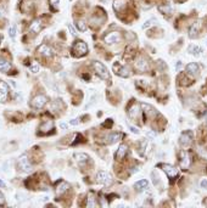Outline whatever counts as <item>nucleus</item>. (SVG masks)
<instances>
[{
  "label": "nucleus",
  "mask_w": 207,
  "mask_h": 208,
  "mask_svg": "<svg viewBox=\"0 0 207 208\" xmlns=\"http://www.w3.org/2000/svg\"><path fill=\"white\" fill-rule=\"evenodd\" d=\"M93 66L95 68V72L96 74L99 76L101 79H108L110 78V74H108V71H107V68L99 61H94L93 62Z\"/></svg>",
  "instance_id": "1"
},
{
  "label": "nucleus",
  "mask_w": 207,
  "mask_h": 208,
  "mask_svg": "<svg viewBox=\"0 0 207 208\" xmlns=\"http://www.w3.org/2000/svg\"><path fill=\"white\" fill-rule=\"evenodd\" d=\"M96 178H97V180H99L101 184H104L105 186H110V185L113 183V179H112L111 174H110V173H107V172H105V171L97 172Z\"/></svg>",
  "instance_id": "2"
},
{
  "label": "nucleus",
  "mask_w": 207,
  "mask_h": 208,
  "mask_svg": "<svg viewBox=\"0 0 207 208\" xmlns=\"http://www.w3.org/2000/svg\"><path fill=\"white\" fill-rule=\"evenodd\" d=\"M73 53H74V55L78 56V57L85 55V54L88 53V46H87V44H85L84 42H82V40L76 42L74 45H73Z\"/></svg>",
  "instance_id": "3"
},
{
  "label": "nucleus",
  "mask_w": 207,
  "mask_h": 208,
  "mask_svg": "<svg viewBox=\"0 0 207 208\" xmlns=\"http://www.w3.org/2000/svg\"><path fill=\"white\" fill-rule=\"evenodd\" d=\"M48 102V97L45 95H37L35 97H33V100L31 102L33 108H37V110H40L43 108Z\"/></svg>",
  "instance_id": "4"
},
{
  "label": "nucleus",
  "mask_w": 207,
  "mask_h": 208,
  "mask_svg": "<svg viewBox=\"0 0 207 208\" xmlns=\"http://www.w3.org/2000/svg\"><path fill=\"white\" fill-rule=\"evenodd\" d=\"M18 167L21 168L23 172H26V173L32 172V164L29 163L27 155H22L21 157L18 158Z\"/></svg>",
  "instance_id": "5"
},
{
  "label": "nucleus",
  "mask_w": 207,
  "mask_h": 208,
  "mask_svg": "<svg viewBox=\"0 0 207 208\" xmlns=\"http://www.w3.org/2000/svg\"><path fill=\"white\" fill-rule=\"evenodd\" d=\"M121 39H122V37H121V34L118 33V32H111V33H108L106 37H105V43L106 44H116V43H120L121 42Z\"/></svg>",
  "instance_id": "6"
},
{
  "label": "nucleus",
  "mask_w": 207,
  "mask_h": 208,
  "mask_svg": "<svg viewBox=\"0 0 207 208\" xmlns=\"http://www.w3.org/2000/svg\"><path fill=\"white\" fill-rule=\"evenodd\" d=\"M191 140H193V134L190 132H185L180 135V139H179V143L182 146L186 147V146H189L191 144Z\"/></svg>",
  "instance_id": "7"
},
{
  "label": "nucleus",
  "mask_w": 207,
  "mask_h": 208,
  "mask_svg": "<svg viewBox=\"0 0 207 208\" xmlns=\"http://www.w3.org/2000/svg\"><path fill=\"white\" fill-rule=\"evenodd\" d=\"M9 94V86L5 82H0V102H6Z\"/></svg>",
  "instance_id": "8"
},
{
  "label": "nucleus",
  "mask_w": 207,
  "mask_h": 208,
  "mask_svg": "<svg viewBox=\"0 0 207 208\" xmlns=\"http://www.w3.org/2000/svg\"><path fill=\"white\" fill-rule=\"evenodd\" d=\"M162 168H163L164 173L169 178H175L177 175H178V169H177L175 167L171 166V164H162Z\"/></svg>",
  "instance_id": "9"
},
{
  "label": "nucleus",
  "mask_w": 207,
  "mask_h": 208,
  "mask_svg": "<svg viewBox=\"0 0 207 208\" xmlns=\"http://www.w3.org/2000/svg\"><path fill=\"white\" fill-rule=\"evenodd\" d=\"M37 51L42 56H44V57H51V56H53V50H51V49L49 48L46 44H42L38 48Z\"/></svg>",
  "instance_id": "10"
},
{
  "label": "nucleus",
  "mask_w": 207,
  "mask_h": 208,
  "mask_svg": "<svg viewBox=\"0 0 207 208\" xmlns=\"http://www.w3.org/2000/svg\"><path fill=\"white\" fill-rule=\"evenodd\" d=\"M186 72H188L190 76H194V77H196V76L199 74V72H200L199 65H198V63H195V62H191V63H189L188 66H186Z\"/></svg>",
  "instance_id": "11"
},
{
  "label": "nucleus",
  "mask_w": 207,
  "mask_h": 208,
  "mask_svg": "<svg viewBox=\"0 0 207 208\" xmlns=\"http://www.w3.org/2000/svg\"><path fill=\"white\" fill-rule=\"evenodd\" d=\"M42 28H43L42 21H40V19H35V21L32 22L31 27H29V31L33 32V33H38V32L42 31Z\"/></svg>",
  "instance_id": "12"
},
{
  "label": "nucleus",
  "mask_w": 207,
  "mask_h": 208,
  "mask_svg": "<svg viewBox=\"0 0 207 208\" xmlns=\"http://www.w3.org/2000/svg\"><path fill=\"white\" fill-rule=\"evenodd\" d=\"M127 150H128V147H127L124 144L120 145L118 150L116 151V158H117V160H122V158L127 155Z\"/></svg>",
  "instance_id": "13"
},
{
  "label": "nucleus",
  "mask_w": 207,
  "mask_h": 208,
  "mask_svg": "<svg viewBox=\"0 0 207 208\" xmlns=\"http://www.w3.org/2000/svg\"><path fill=\"white\" fill-rule=\"evenodd\" d=\"M68 184L67 183H65V181H62V183H60L57 185V187H56V195L57 196H60V195H62L63 192H66L67 190H68Z\"/></svg>",
  "instance_id": "14"
},
{
  "label": "nucleus",
  "mask_w": 207,
  "mask_h": 208,
  "mask_svg": "<svg viewBox=\"0 0 207 208\" xmlns=\"http://www.w3.org/2000/svg\"><path fill=\"white\" fill-rule=\"evenodd\" d=\"M74 158H76V161L79 163V166H82L83 163H85L88 160H89V156L85 155V153H76Z\"/></svg>",
  "instance_id": "15"
},
{
  "label": "nucleus",
  "mask_w": 207,
  "mask_h": 208,
  "mask_svg": "<svg viewBox=\"0 0 207 208\" xmlns=\"http://www.w3.org/2000/svg\"><path fill=\"white\" fill-rule=\"evenodd\" d=\"M135 67H136V69H139V71H141V72H144L145 69H147V63H146V61L144 60V58H138V61H136V63H135Z\"/></svg>",
  "instance_id": "16"
},
{
  "label": "nucleus",
  "mask_w": 207,
  "mask_h": 208,
  "mask_svg": "<svg viewBox=\"0 0 207 208\" xmlns=\"http://www.w3.org/2000/svg\"><path fill=\"white\" fill-rule=\"evenodd\" d=\"M188 51L191 55H194V56H200L201 53H202V49L200 46H198V45H190L189 49H188Z\"/></svg>",
  "instance_id": "17"
},
{
  "label": "nucleus",
  "mask_w": 207,
  "mask_h": 208,
  "mask_svg": "<svg viewBox=\"0 0 207 208\" xmlns=\"http://www.w3.org/2000/svg\"><path fill=\"white\" fill-rule=\"evenodd\" d=\"M190 164V161H189V157H188V153L186 152H182V160H180V166L186 169V168L189 167Z\"/></svg>",
  "instance_id": "18"
},
{
  "label": "nucleus",
  "mask_w": 207,
  "mask_h": 208,
  "mask_svg": "<svg viewBox=\"0 0 207 208\" xmlns=\"http://www.w3.org/2000/svg\"><path fill=\"white\" fill-rule=\"evenodd\" d=\"M147 185H149V181H147L146 179H141V180L135 183L134 187H135L136 190H144L145 187H147Z\"/></svg>",
  "instance_id": "19"
},
{
  "label": "nucleus",
  "mask_w": 207,
  "mask_h": 208,
  "mask_svg": "<svg viewBox=\"0 0 207 208\" xmlns=\"http://www.w3.org/2000/svg\"><path fill=\"white\" fill-rule=\"evenodd\" d=\"M10 68H11L10 62L6 61V60H3V58H0V71H1V72H7Z\"/></svg>",
  "instance_id": "20"
},
{
  "label": "nucleus",
  "mask_w": 207,
  "mask_h": 208,
  "mask_svg": "<svg viewBox=\"0 0 207 208\" xmlns=\"http://www.w3.org/2000/svg\"><path fill=\"white\" fill-rule=\"evenodd\" d=\"M128 114H129V117L133 118V119H134V118H136L138 116H139V106H138V105H133L131 107L129 113H128Z\"/></svg>",
  "instance_id": "21"
},
{
  "label": "nucleus",
  "mask_w": 207,
  "mask_h": 208,
  "mask_svg": "<svg viewBox=\"0 0 207 208\" xmlns=\"http://www.w3.org/2000/svg\"><path fill=\"white\" fill-rule=\"evenodd\" d=\"M115 69H116L117 73L120 74V76H122V77H129V71H128V68H124V67L118 68V67L115 66Z\"/></svg>",
  "instance_id": "22"
},
{
  "label": "nucleus",
  "mask_w": 207,
  "mask_h": 208,
  "mask_svg": "<svg viewBox=\"0 0 207 208\" xmlns=\"http://www.w3.org/2000/svg\"><path fill=\"white\" fill-rule=\"evenodd\" d=\"M53 122L51 121H48V122H44L42 125H40V130L42 132H48V130H50L51 128H53Z\"/></svg>",
  "instance_id": "23"
},
{
  "label": "nucleus",
  "mask_w": 207,
  "mask_h": 208,
  "mask_svg": "<svg viewBox=\"0 0 207 208\" xmlns=\"http://www.w3.org/2000/svg\"><path fill=\"white\" fill-rule=\"evenodd\" d=\"M121 133H113V134H111L110 136H108L107 139H108V140H110V143L111 144H113V143H116V141H118V140H120V139H121Z\"/></svg>",
  "instance_id": "24"
},
{
  "label": "nucleus",
  "mask_w": 207,
  "mask_h": 208,
  "mask_svg": "<svg viewBox=\"0 0 207 208\" xmlns=\"http://www.w3.org/2000/svg\"><path fill=\"white\" fill-rule=\"evenodd\" d=\"M77 27H78V29H79L81 32H84L85 29H87V26H85V23L83 21H78L77 22Z\"/></svg>",
  "instance_id": "25"
},
{
  "label": "nucleus",
  "mask_w": 207,
  "mask_h": 208,
  "mask_svg": "<svg viewBox=\"0 0 207 208\" xmlns=\"http://www.w3.org/2000/svg\"><path fill=\"white\" fill-rule=\"evenodd\" d=\"M154 22H156V18H150V19H147V21L143 24V28H144V29H145V28H149Z\"/></svg>",
  "instance_id": "26"
},
{
  "label": "nucleus",
  "mask_w": 207,
  "mask_h": 208,
  "mask_svg": "<svg viewBox=\"0 0 207 208\" xmlns=\"http://www.w3.org/2000/svg\"><path fill=\"white\" fill-rule=\"evenodd\" d=\"M196 32H198V26H193L191 27V29H190V33H189V37L190 38H194V37H196Z\"/></svg>",
  "instance_id": "27"
},
{
  "label": "nucleus",
  "mask_w": 207,
  "mask_h": 208,
  "mask_svg": "<svg viewBox=\"0 0 207 208\" xmlns=\"http://www.w3.org/2000/svg\"><path fill=\"white\" fill-rule=\"evenodd\" d=\"M9 34H10V37H11V38H15V35H16V26H11V27H10Z\"/></svg>",
  "instance_id": "28"
},
{
  "label": "nucleus",
  "mask_w": 207,
  "mask_h": 208,
  "mask_svg": "<svg viewBox=\"0 0 207 208\" xmlns=\"http://www.w3.org/2000/svg\"><path fill=\"white\" fill-rule=\"evenodd\" d=\"M123 0H116V3H115V10H120L121 6H123Z\"/></svg>",
  "instance_id": "29"
},
{
  "label": "nucleus",
  "mask_w": 207,
  "mask_h": 208,
  "mask_svg": "<svg viewBox=\"0 0 207 208\" xmlns=\"http://www.w3.org/2000/svg\"><path fill=\"white\" fill-rule=\"evenodd\" d=\"M39 69H40V67H39L38 63H34V65L31 67V71H32L33 73H38V72H39Z\"/></svg>",
  "instance_id": "30"
},
{
  "label": "nucleus",
  "mask_w": 207,
  "mask_h": 208,
  "mask_svg": "<svg viewBox=\"0 0 207 208\" xmlns=\"http://www.w3.org/2000/svg\"><path fill=\"white\" fill-rule=\"evenodd\" d=\"M87 206H88V207H95V206H96V203L93 201V197H90V199L88 200V202H87Z\"/></svg>",
  "instance_id": "31"
},
{
  "label": "nucleus",
  "mask_w": 207,
  "mask_h": 208,
  "mask_svg": "<svg viewBox=\"0 0 207 208\" xmlns=\"http://www.w3.org/2000/svg\"><path fill=\"white\" fill-rule=\"evenodd\" d=\"M156 135H157V134H156L155 132H147V133H146V136L149 137V139H154V137H156Z\"/></svg>",
  "instance_id": "32"
},
{
  "label": "nucleus",
  "mask_w": 207,
  "mask_h": 208,
  "mask_svg": "<svg viewBox=\"0 0 207 208\" xmlns=\"http://www.w3.org/2000/svg\"><path fill=\"white\" fill-rule=\"evenodd\" d=\"M129 129H131L132 133H134V134H140V132H139V129H138V128H134V127L129 125Z\"/></svg>",
  "instance_id": "33"
},
{
  "label": "nucleus",
  "mask_w": 207,
  "mask_h": 208,
  "mask_svg": "<svg viewBox=\"0 0 207 208\" xmlns=\"http://www.w3.org/2000/svg\"><path fill=\"white\" fill-rule=\"evenodd\" d=\"M200 185H201L202 189H206V190H207V180H206V179H203V180L200 183Z\"/></svg>",
  "instance_id": "34"
},
{
  "label": "nucleus",
  "mask_w": 207,
  "mask_h": 208,
  "mask_svg": "<svg viewBox=\"0 0 207 208\" xmlns=\"http://www.w3.org/2000/svg\"><path fill=\"white\" fill-rule=\"evenodd\" d=\"M68 28H70V32L72 35H76V31H74V28L72 27V24H68Z\"/></svg>",
  "instance_id": "35"
},
{
  "label": "nucleus",
  "mask_w": 207,
  "mask_h": 208,
  "mask_svg": "<svg viewBox=\"0 0 207 208\" xmlns=\"http://www.w3.org/2000/svg\"><path fill=\"white\" fill-rule=\"evenodd\" d=\"M70 124H71V125H77V124H78V119H72V121L70 122Z\"/></svg>",
  "instance_id": "36"
},
{
  "label": "nucleus",
  "mask_w": 207,
  "mask_h": 208,
  "mask_svg": "<svg viewBox=\"0 0 207 208\" xmlns=\"http://www.w3.org/2000/svg\"><path fill=\"white\" fill-rule=\"evenodd\" d=\"M4 204V196L1 195V192H0V206Z\"/></svg>",
  "instance_id": "37"
},
{
  "label": "nucleus",
  "mask_w": 207,
  "mask_h": 208,
  "mask_svg": "<svg viewBox=\"0 0 207 208\" xmlns=\"http://www.w3.org/2000/svg\"><path fill=\"white\" fill-rule=\"evenodd\" d=\"M61 128H62V129H67V128H68V124H66V123H61Z\"/></svg>",
  "instance_id": "38"
},
{
  "label": "nucleus",
  "mask_w": 207,
  "mask_h": 208,
  "mask_svg": "<svg viewBox=\"0 0 207 208\" xmlns=\"http://www.w3.org/2000/svg\"><path fill=\"white\" fill-rule=\"evenodd\" d=\"M182 67V61H178V62H177V69H179Z\"/></svg>",
  "instance_id": "39"
},
{
  "label": "nucleus",
  "mask_w": 207,
  "mask_h": 208,
  "mask_svg": "<svg viewBox=\"0 0 207 208\" xmlns=\"http://www.w3.org/2000/svg\"><path fill=\"white\" fill-rule=\"evenodd\" d=\"M4 186H5V183L0 180V187H4Z\"/></svg>",
  "instance_id": "40"
},
{
  "label": "nucleus",
  "mask_w": 207,
  "mask_h": 208,
  "mask_svg": "<svg viewBox=\"0 0 207 208\" xmlns=\"http://www.w3.org/2000/svg\"><path fill=\"white\" fill-rule=\"evenodd\" d=\"M0 40H1V37H0Z\"/></svg>",
  "instance_id": "41"
},
{
  "label": "nucleus",
  "mask_w": 207,
  "mask_h": 208,
  "mask_svg": "<svg viewBox=\"0 0 207 208\" xmlns=\"http://www.w3.org/2000/svg\"><path fill=\"white\" fill-rule=\"evenodd\" d=\"M0 15H1V14H0Z\"/></svg>",
  "instance_id": "42"
}]
</instances>
